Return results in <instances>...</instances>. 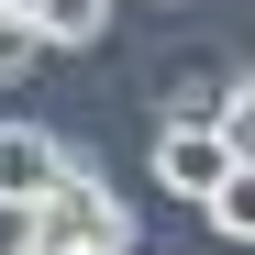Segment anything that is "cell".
Segmentation results:
<instances>
[{
	"instance_id": "obj_1",
	"label": "cell",
	"mask_w": 255,
	"mask_h": 255,
	"mask_svg": "<svg viewBox=\"0 0 255 255\" xmlns=\"http://www.w3.org/2000/svg\"><path fill=\"white\" fill-rule=\"evenodd\" d=\"M11 233H33L45 255H133V200H111V178L89 155H67L56 178H45V200H22L11 211Z\"/></svg>"
},
{
	"instance_id": "obj_2",
	"label": "cell",
	"mask_w": 255,
	"mask_h": 255,
	"mask_svg": "<svg viewBox=\"0 0 255 255\" xmlns=\"http://www.w3.org/2000/svg\"><path fill=\"white\" fill-rule=\"evenodd\" d=\"M222 166H233V133H222V122H178V111H166V133H155V189L166 200H211V189H222Z\"/></svg>"
},
{
	"instance_id": "obj_3",
	"label": "cell",
	"mask_w": 255,
	"mask_h": 255,
	"mask_svg": "<svg viewBox=\"0 0 255 255\" xmlns=\"http://www.w3.org/2000/svg\"><path fill=\"white\" fill-rule=\"evenodd\" d=\"M56 166H67V144L45 133V122H0V222H11L22 200H45Z\"/></svg>"
},
{
	"instance_id": "obj_4",
	"label": "cell",
	"mask_w": 255,
	"mask_h": 255,
	"mask_svg": "<svg viewBox=\"0 0 255 255\" xmlns=\"http://www.w3.org/2000/svg\"><path fill=\"white\" fill-rule=\"evenodd\" d=\"M22 22H33V45H56V56H89L100 33H111V0H22Z\"/></svg>"
},
{
	"instance_id": "obj_5",
	"label": "cell",
	"mask_w": 255,
	"mask_h": 255,
	"mask_svg": "<svg viewBox=\"0 0 255 255\" xmlns=\"http://www.w3.org/2000/svg\"><path fill=\"white\" fill-rule=\"evenodd\" d=\"M200 222L222 233V244H255V155H233V166H222V189L200 200Z\"/></svg>"
},
{
	"instance_id": "obj_6",
	"label": "cell",
	"mask_w": 255,
	"mask_h": 255,
	"mask_svg": "<svg viewBox=\"0 0 255 255\" xmlns=\"http://www.w3.org/2000/svg\"><path fill=\"white\" fill-rule=\"evenodd\" d=\"M33 56H45V45H33V22H22V11H11V0H0V78H22V67H33Z\"/></svg>"
},
{
	"instance_id": "obj_7",
	"label": "cell",
	"mask_w": 255,
	"mask_h": 255,
	"mask_svg": "<svg viewBox=\"0 0 255 255\" xmlns=\"http://www.w3.org/2000/svg\"><path fill=\"white\" fill-rule=\"evenodd\" d=\"M0 255H45V244H33V233H11V244H0Z\"/></svg>"
},
{
	"instance_id": "obj_8",
	"label": "cell",
	"mask_w": 255,
	"mask_h": 255,
	"mask_svg": "<svg viewBox=\"0 0 255 255\" xmlns=\"http://www.w3.org/2000/svg\"><path fill=\"white\" fill-rule=\"evenodd\" d=\"M233 89H255V67H244V78H233Z\"/></svg>"
},
{
	"instance_id": "obj_9",
	"label": "cell",
	"mask_w": 255,
	"mask_h": 255,
	"mask_svg": "<svg viewBox=\"0 0 255 255\" xmlns=\"http://www.w3.org/2000/svg\"><path fill=\"white\" fill-rule=\"evenodd\" d=\"M11 11H22V0H11Z\"/></svg>"
}]
</instances>
